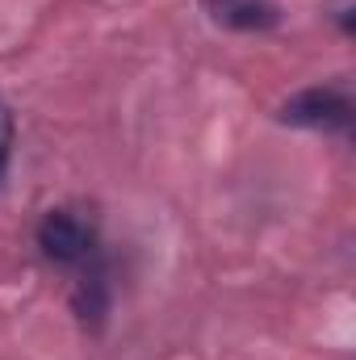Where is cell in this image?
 Masks as SVG:
<instances>
[{
  "mask_svg": "<svg viewBox=\"0 0 356 360\" xmlns=\"http://www.w3.org/2000/svg\"><path fill=\"white\" fill-rule=\"evenodd\" d=\"M34 239H38V252H42L46 264L68 269L72 276H84V272L109 264L105 248H101L96 222H92L89 214H80V210H68V205L46 210L42 222H38V231H34Z\"/></svg>",
  "mask_w": 356,
  "mask_h": 360,
  "instance_id": "1",
  "label": "cell"
},
{
  "mask_svg": "<svg viewBox=\"0 0 356 360\" xmlns=\"http://www.w3.org/2000/svg\"><path fill=\"white\" fill-rule=\"evenodd\" d=\"M276 117L293 130H319V134H348L352 126V92L344 84H310L293 92Z\"/></svg>",
  "mask_w": 356,
  "mask_h": 360,
  "instance_id": "2",
  "label": "cell"
},
{
  "mask_svg": "<svg viewBox=\"0 0 356 360\" xmlns=\"http://www.w3.org/2000/svg\"><path fill=\"white\" fill-rule=\"evenodd\" d=\"M201 8L214 25L235 30V34H268L281 25L276 0H201Z\"/></svg>",
  "mask_w": 356,
  "mask_h": 360,
  "instance_id": "3",
  "label": "cell"
},
{
  "mask_svg": "<svg viewBox=\"0 0 356 360\" xmlns=\"http://www.w3.org/2000/svg\"><path fill=\"white\" fill-rule=\"evenodd\" d=\"M13 139H17V122H13V109L0 101V180L8 172V160H13Z\"/></svg>",
  "mask_w": 356,
  "mask_h": 360,
  "instance_id": "4",
  "label": "cell"
}]
</instances>
